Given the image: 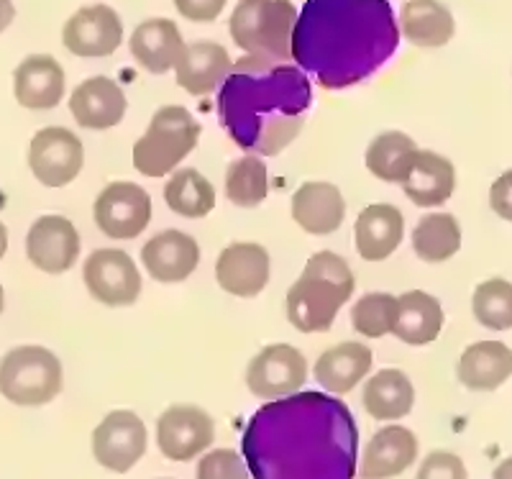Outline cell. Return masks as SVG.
Segmentation results:
<instances>
[{"label": "cell", "instance_id": "cell-28", "mask_svg": "<svg viewBox=\"0 0 512 479\" xmlns=\"http://www.w3.org/2000/svg\"><path fill=\"white\" fill-rule=\"evenodd\" d=\"M402 190L418 208H441L456 190L454 162L431 149H420Z\"/></svg>", "mask_w": 512, "mask_h": 479}, {"label": "cell", "instance_id": "cell-18", "mask_svg": "<svg viewBox=\"0 0 512 479\" xmlns=\"http://www.w3.org/2000/svg\"><path fill=\"white\" fill-rule=\"evenodd\" d=\"M141 264L152 280L162 282V285H177L198 269L200 244L185 231L167 228L146 241L141 249Z\"/></svg>", "mask_w": 512, "mask_h": 479}, {"label": "cell", "instance_id": "cell-40", "mask_svg": "<svg viewBox=\"0 0 512 479\" xmlns=\"http://www.w3.org/2000/svg\"><path fill=\"white\" fill-rule=\"evenodd\" d=\"M489 208L500 216L502 221L512 223V170L502 172L492 187H489Z\"/></svg>", "mask_w": 512, "mask_h": 479}, {"label": "cell", "instance_id": "cell-19", "mask_svg": "<svg viewBox=\"0 0 512 479\" xmlns=\"http://www.w3.org/2000/svg\"><path fill=\"white\" fill-rule=\"evenodd\" d=\"M67 77L52 54H31L13 72V95L29 111H52L62 103Z\"/></svg>", "mask_w": 512, "mask_h": 479}, {"label": "cell", "instance_id": "cell-32", "mask_svg": "<svg viewBox=\"0 0 512 479\" xmlns=\"http://www.w3.org/2000/svg\"><path fill=\"white\" fill-rule=\"evenodd\" d=\"M164 203L182 218H205L216 208V187L195 167L175 170L164 185Z\"/></svg>", "mask_w": 512, "mask_h": 479}, {"label": "cell", "instance_id": "cell-34", "mask_svg": "<svg viewBox=\"0 0 512 479\" xmlns=\"http://www.w3.org/2000/svg\"><path fill=\"white\" fill-rule=\"evenodd\" d=\"M269 195L267 164L256 154L236 159L226 170V198L236 208H259Z\"/></svg>", "mask_w": 512, "mask_h": 479}, {"label": "cell", "instance_id": "cell-16", "mask_svg": "<svg viewBox=\"0 0 512 479\" xmlns=\"http://www.w3.org/2000/svg\"><path fill=\"white\" fill-rule=\"evenodd\" d=\"M272 275V259L262 244L236 241L228 244L216 262V280L223 293L249 300L262 293Z\"/></svg>", "mask_w": 512, "mask_h": 479}, {"label": "cell", "instance_id": "cell-7", "mask_svg": "<svg viewBox=\"0 0 512 479\" xmlns=\"http://www.w3.org/2000/svg\"><path fill=\"white\" fill-rule=\"evenodd\" d=\"M62 392V362L44 346H16L0 359V395L21 408H41Z\"/></svg>", "mask_w": 512, "mask_h": 479}, {"label": "cell", "instance_id": "cell-38", "mask_svg": "<svg viewBox=\"0 0 512 479\" xmlns=\"http://www.w3.org/2000/svg\"><path fill=\"white\" fill-rule=\"evenodd\" d=\"M415 479H469V472L461 456L451 451H431L420 464Z\"/></svg>", "mask_w": 512, "mask_h": 479}, {"label": "cell", "instance_id": "cell-30", "mask_svg": "<svg viewBox=\"0 0 512 479\" xmlns=\"http://www.w3.org/2000/svg\"><path fill=\"white\" fill-rule=\"evenodd\" d=\"M364 410L374 421H400L415 405V387L402 369H379L364 385Z\"/></svg>", "mask_w": 512, "mask_h": 479}, {"label": "cell", "instance_id": "cell-9", "mask_svg": "<svg viewBox=\"0 0 512 479\" xmlns=\"http://www.w3.org/2000/svg\"><path fill=\"white\" fill-rule=\"evenodd\" d=\"M308 380V359L290 344H269L246 367V387L262 400H280L300 392Z\"/></svg>", "mask_w": 512, "mask_h": 479}, {"label": "cell", "instance_id": "cell-36", "mask_svg": "<svg viewBox=\"0 0 512 479\" xmlns=\"http://www.w3.org/2000/svg\"><path fill=\"white\" fill-rule=\"evenodd\" d=\"M397 298L390 293H367L361 295L351 308V326L364 339H382L390 336L395 323Z\"/></svg>", "mask_w": 512, "mask_h": 479}, {"label": "cell", "instance_id": "cell-43", "mask_svg": "<svg viewBox=\"0 0 512 479\" xmlns=\"http://www.w3.org/2000/svg\"><path fill=\"white\" fill-rule=\"evenodd\" d=\"M6 252H8V228L0 223V259L6 257Z\"/></svg>", "mask_w": 512, "mask_h": 479}, {"label": "cell", "instance_id": "cell-23", "mask_svg": "<svg viewBox=\"0 0 512 479\" xmlns=\"http://www.w3.org/2000/svg\"><path fill=\"white\" fill-rule=\"evenodd\" d=\"M182 49L185 39L172 18H146L128 39V52L149 75H167L175 70Z\"/></svg>", "mask_w": 512, "mask_h": 479}, {"label": "cell", "instance_id": "cell-41", "mask_svg": "<svg viewBox=\"0 0 512 479\" xmlns=\"http://www.w3.org/2000/svg\"><path fill=\"white\" fill-rule=\"evenodd\" d=\"M13 18H16V6H13V0H0V34L13 24Z\"/></svg>", "mask_w": 512, "mask_h": 479}, {"label": "cell", "instance_id": "cell-15", "mask_svg": "<svg viewBox=\"0 0 512 479\" xmlns=\"http://www.w3.org/2000/svg\"><path fill=\"white\" fill-rule=\"evenodd\" d=\"M82 241L75 223L64 216H41L26 234V257L47 275H64L80 259Z\"/></svg>", "mask_w": 512, "mask_h": 479}, {"label": "cell", "instance_id": "cell-14", "mask_svg": "<svg viewBox=\"0 0 512 479\" xmlns=\"http://www.w3.org/2000/svg\"><path fill=\"white\" fill-rule=\"evenodd\" d=\"M64 49L82 59L111 57L123 44V21L116 8L105 3L82 6L62 29Z\"/></svg>", "mask_w": 512, "mask_h": 479}, {"label": "cell", "instance_id": "cell-27", "mask_svg": "<svg viewBox=\"0 0 512 479\" xmlns=\"http://www.w3.org/2000/svg\"><path fill=\"white\" fill-rule=\"evenodd\" d=\"M456 377L466 390H497L512 377V349L502 341H477L466 346L456 362Z\"/></svg>", "mask_w": 512, "mask_h": 479}, {"label": "cell", "instance_id": "cell-5", "mask_svg": "<svg viewBox=\"0 0 512 479\" xmlns=\"http://www.w3.org/2000/svg\"><path fill=\"white\" fill-rule=\"evenodd\" d=\"M297 8L292 0H239L228 18V34L244 54L287 65Z\"/></svg>", "mask_w": 512, "mask_h": 479}, {"label": "cell", "instance_id": "cell-13", "mask_svg": "<svg viewBox=\"0 0 512 479\" xmlns=\"http://www.w3.org/2000/svg\"><path fill=\"white\" fill-rule=\"evenodd\" d=\"M85 147L80 136L62 126H47L31 139L29 170L41 185L67 187L80 177Z\"/></svg>", "mask_w": 512, "mask_h": 479}, {"label": "cell", "instance_id": "cell-10", "mask_svg": "<svg viewBox=\"0 0 512 479\" xmlns=\"http://www.w3.org/2000/svg\"><path fill=\"white\" fill-rule=\"evenodd\" d=\"M82 280L93 300L108 308H128L141 295V272L121 249H95L82 267Z\"/></svg>", "mask_w": 512, "mask_h": 479}, {"label": "cell", "instance_id": "cell-3", "mask_svg": "<svg viewBox=\"0 0 512 479\" xmlns=\"http://www.w3.org/2000/svg\"><path fill=\"white\" fill-rule=\"evenodd\" d=\"M313 106V85L297 65L241 57L218 90V116L246 154L274 157L300 136Z\"/></svg>", "mask_w": 512, "mask_h": 479}, {"label": "cell", "instance_id": "cell-42", "mask_svg": "<svg viewBox=\"0 0 512 479\" xmlns=\"http://www.w3.org/2000/svg\"><path fill=\"white\" fill-rule=\"evenodd\" d=\"M492 479H512V456H507L505 462H500L492 472Z\"/></svg>", "mask_w": 512, "mask_h": 479}, {"label": "cell", "instance_id": "cell-44", "mask_svg": "<svg viewBox=\"0 0 512 479\" xmlns=\"http://www.w3.org/2000/svg\"><path fill=\"white\" fill-rule=\"evenodd\" d=\"M6 308V293H3V285H0V313Z\"/></svg>", "mask_w": 512, "mask_h": 479}, {"label": "cell", "instance_id": "cell-31", "mask_svg": "<svg viewBox=\"0 0 512 479\" xmlns=\"http://www.w3.org/2000/svg\"><path fill=\"white\" fill-rule=\"evenodd\" d=\"M418 152L420 147L415 144L413 136H408L405 131H382V134L374 136L372 144L367 147L364 162H367V170L377 180L402 185L408 180L410 170H413Z\"/></svg>", "mask_w": 512, "mask_h": 479}, {"label": "cell", "instance_id": "cell-24", "mask_svg": "<svg viewBox=\"0 0 512 479\" xmlns=\"http://www.w3.org/2000/svg\"><path fill=\"white\" fill-rule=\"evenodd\" d=\"M405 239V216L390 203L367 205L354 221V246L364 262H384Z\"/></svg>", "mask_w": 512, "mask_h": 479}, {"label": "cell", "instance_id": "cell-12", "mask_svg": "<svg viewBox=\"0 0 512 479\" xmlns=\"http://www.w3.org/2000/svg\"><path fill=\"white\" fill-rule=\"evenodd\" d=\"M216 441V421L198 405H169L157 421L159 451L169 462H192Z\"/></svg>", "mask_w": 512, "mask_h": 479}, {"label": "cell", "instance_id": "cell-26", "mask_svg": "<svg viewBox=\"0 0 512 479\" xmlns=\"http://www.w3.org/2000/svg\"><path fill=\"white\" fill-rule=\"evenodd\" d=\"M374 354L361 341H344L326 349L315 362V382L331 395H349L356 385L369 374Z\"/></svg>", "mask_w": 512, "mask_h": 479}, {"label": "cell", "instance_id": "cell-2", "mask_svg": "<svg viewBox=\"0 0 512 479\" xmlns=\"http://www.w3.org/2000/svg\"><path fill=\"white\" fill-rule=\"evenodd\" d=\"M400 36L390 0H305L292 31V62L320 88L344 90L382 70Z\"/></svg>", "mask_w": 512, "mask_h": 479}, {"label": "cell", "instance_id": "cell-17", "mask_svg": "<svg viewBox=\"0 0 512 479\" xmlns=\"http://www.w3.org/2000/svg\"><path fill=\"white\" fill-rule=\"evenodd\" d=\"M128 100L116 80L105 75L88 77L70 95V113L80 129L108 131L123 121Z\"/></svg>", "mask_w": 512, "mask_h": 479}, {"label": "cell", "instance_id": "cell-1", "mask_svg": "<svg viewBox=\"0 0 512 479\" xmlns=\"http://www.w3.org/2000/svg\"><path fill=\"white\" fill-rule=\"evenodd\" d=\"M241 454L254 479H354L359 426L336 395L295 392L251 415Z\"/></svg>", "mask_w": 512, "mask_h": 479}, {"label": "cell", "instance_id": "cell-33", "mask_svg": "<svg viewBox=\"0 0 512 479\" xmlns=\"http://www.w3.org/2000/svg\"><path fill=\"white\" fill-rule=\"evenodd\" d=\"M461 249V226L454 213H428L413 231V252L420 262L441 264L456 257Z\"/></svg>", "mask_w": 512, "mask_h": 479}, {"label": "cell", "instance_id": "cell-25", "mask_svg": "<svg viewBox=\"0 0 512 479\" xmlns=\"http://www.w3.org/2000/svg\"><path fill=\"white\" fill-rule=\"evenodd\" d=\"M446 313L441 300L425 290H408L397 298L392 336L408 346H428L441 336Z\"/></svg>", "mask_w": 512, "mask_h": 479}, {"label": "cell", "instance_id": "cell-11", "mask_svg": "<svg viewBox=\"0 0 512 479\" xmlns=\"http://www.w3.org/2000/svg\"><path fill=\"white\" fill-rule=\"evenodd\" d=\"M146 444L149 433L134 410H113L93 431L95 462L116 474L131 472L146 454Z\"/></svg>", "mask_w": 512, "mask_h": 479}, {"label": "cell", "instance_id": "cell-22", "mask_svg": "<svg viewBox=\"0 0 512 479\" xmlns=\"http://www.w3.org/2000/svg\"><path fill=\"white\" fill-rule=\"evenodd\" d=\"M292 221L305 234L331 236L336 234L346 218V200L333 182L310 180L297 187L290 205Z\"/></svg>", "mask_w": 512, "mask_h": 479}, {"label": "cell", "instance_id": "cell-8", "mask_svg": "<svg viewBox=\"0 0 512 479\" xmlns=\"http://www.w3.org/2000/svg\"><path fill=\"white\" fill-rule=\"evenodd\" d=\"M152 195L136 182H111L95 198V226L116 241H131L152 223Z\"/></svg>", "mask_w": 512, "mask_h": 479}, {"label": "cell", "instance_id": "cell-35", "mask_svg": "<svg viewBox=\"0 0 512 479\" xmlns=\"http://www.w3.org/2000/svg\"><path fill=\"white\" fill-rule=\"evenodd\" d=\"M472 310L479 326L489 331H510L512 328V282L502 277L484 280L474 287Z\"/></svg>", "mask_w": 512, "mask_h": 479}, {"label": "cell", "instance_id": "cell-20", "mask_svg": "<svg viewBox=\"0 0 512 479\" xmlns=\"http://www.w3.org/2000/svg\"><path fill=\"white\" fill-rule=\"evenodd\" d=\"M233 70V59L228 49L218 41H192L185 44L177 59L175 77L185 93L210 95L221 90L226 77Z\"/></svg>", "mask_w": 512, "mask_h": 479}, {"label": "cell", "instance_id": "cell-21", "mask_svg": "<svg viewBox=\"0 0 512 479\" xmlns=\"http://www.w3.org/2000/svg\"><path fill=\"white\" fill-rule=\"evenodd\" d=\"M418 459V439L405 426H384L361 451L359 479H390L408 472Z\"/></svg>", "mask_w": 512, "mask_h": 479}, {"label": "cell", "instance_id": "cell-37", "mask_svg": "<svg viewBox=\"0 0 512 479\" xmlns=\"http://www.w3.org/2000/svg\"><path fill=\"white\" fill-rule=\"evenodd\" d=\"M251 472L246 467L244 454L233 449H216L200 459L198 479H249Z\"/></svg>", "mask_w": 512, "mask_h": 479}, {"label": "cell", "instance_id": "cell-4", "mask_svg": "<svg viewBox=\"0 0 512 479\" xmlns=\"http://www.w3.org/2000/svg\"><path fill=\"white\" fill-rule=\"evenodd\" d=\"M354 287V272L344 257L328 249L315 252L305 262L303 275L287 290V321L300 333L331 331Z\"/></svg>", "mask_w": 512, "mask_h": 479}, {"label": "cell", "instance_id": "cell-29", "mask_svg": "<svg viewBox=\"0 0 512 479\" xmlns=\"http://www.w3.org/2000/svg\"><path fill=\"white\" fill-rule=\"evenodd\" d=\"M400 34L418 49H441L456 34L454 13L441 0H408L400 11Z\"/></svg>", "mask_w": 512, "mask_h": 479}, {"label": "cell", "instance_id": "cell-6", "mask_svg": "<svg viewBox=\"0 0 512 479\" xmlns=\"http://www.w3.org/2000/svg\"><path fill=\"white\" fill-rule=\"evenodd\" d=\"M200 121L185 106H162L134 144V167L144 177H167L200 144Z\"/></svg>", "mask_w": 512, "mask_h": 479}, {"label": "cell", "instance_id": "cell-39", "mask_svg": "<svg viewBox=\"0 0 512 479\" xmlns=\"http://www.w3.org/2000/svg\"><path fill=\"white\" fill-rule=\"evenodd\" d=\"M226 3L228 0H175V8L192 24H210L226 11Z\"/></svg>", "mask_w": 512, "mask_h": 479}]
</instances>
